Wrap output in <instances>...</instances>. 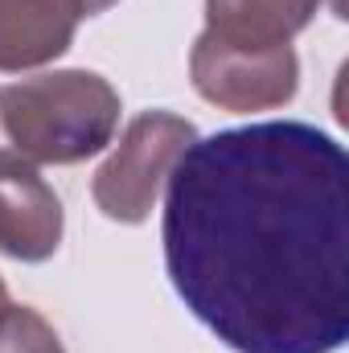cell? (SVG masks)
Masks as SVG:
<instances>
[{"label": "cell", "instance_id": "1", "mask_svg": "<svg viewBox=\"0 0 349 353\" xmlns=\"http://www.w3.org/2000/svg\"><path fill=\"white\" fill-rule=\"evenodd\" d=\"M165 267L235 353H337L349 337V161L296 119L193 140L169 173Z\"/></svg>", "mask_w": 349, "mask_h": 353}, {"label": "cell", "instance_id": "2", "mask_svg": "<svg viewBox=\"0 0 349 353\" xmlns=\"http://www.w3.org/2000/svg\"><path fill=\"white\" fill-rule=\"evenodd\" d=\"M119 94L94 70H58L0 87V169L79 165L103 152Z\"/></svg>", "mask_w": 349, "mask_h": 353}, {"label": "cell", "instance_id": "3", "mask_svg": "<svg viewBox=\"0 0 349 353\" xmlns=\"http://www.w3.org/2000/svg\"><path fill=\"white\" fill-rule=\"evenodd\" d=\"M193 140H197L193 123L173 115V111L136 115L123 128L115 152L94 173V185H90L94 205L111 222H123V226L144 222L161 197V185L169 181L173 165Z\"/></svg>", "mask_w": 349, "mask_h": 353}, {"label": "cell", "instance_id": "4", "mask_svg": "<svg viewBox=\"0 0 349 353\" xmlns=\"http://www.w3.org/2000/svg\"><path fill=\"white\" fill-rule=\"evenodd\" d=\"M189 79L201 99L222 111H267L292 103L300 87V62L292 46H230L201 29L189 54Z\"/></svg>", "mask_w": 349, "mask_h": 353}, {"label": "cell", "instance_id": "5", "mask_svg": "<svg viewBox=\"0 0 349 353\" xmlns=\"http://www.w3.org/2000/svg\"><path fill=\"white\" fill-rule=\"evenodd\" d=\"M115 0H0V70H37L62 58L87 17Z\"/></svg>", "mask_w": 349, "mask_h": 353}, {"label": "cell", "instance_id": "6", "mask_svg": "<svg viewBox=\"0 0 349 353\" xmlns=\"http://www.w3.org/2000/svg\"><path fill=\"white\" fill-rule=\"evenodd\" d=\"M62 201L37 169H0V251L21 263H46L62 247Z\"/></svg>", "mask_w": 349, "mask_h": 353}, {"label": "cell", "instance_id": "7", "mask_svg": "<svg viewBox=\"0 0 349 353\" xmlns=\"http://www.w3.org/2000/svg\"><path fill=\"white\" fill-rule=\"evenodd\" d=\"M325 0H206V33L230 46H292Z\"/></svg>", "mask_w": 349, "mask_h": 353}, {"label": "cell", "instance_id": "8", "mask_svg": "<svg viewBox=\"0 0 349 353\" xmlns=\"http://www.w3.org/2000/svg\"><path fill=\"white\" fill-rule=\"evenodd\" d=\"M0 353H66L54 325L25 304L0 308Z\"/></svg>", "mask_w": 349, "mask_h": 353}, {"label": "cell", "instance_id": "9", "mask_svg": "<svg viewBox=\"0 0 349 353\" xmlns=\"http://www.w3.org/2000/svg\"><path fill=\"white\" fill-rule=\"evenodd\" d=\"M8 304V292H4V279H0V308Z\"/></svg>", "mask_w": 349, "mask_h": 353}]
</instances>
